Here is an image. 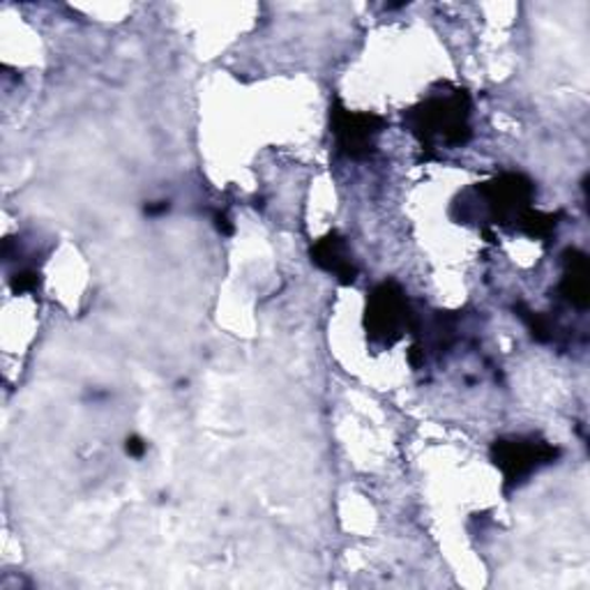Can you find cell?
Segmentation results:
<instances>
[{
	"label": "cell",
	"instance_id": "12",
	"mask_svg": "<svg viewBox=\"0 0 590 590\" xmlns=\"http://www.w3.org/2000/svg\"><path fill=\"white\" fill-rule=\"evenodd\" d=\"M146 450H148V443H146L141 437H130V439L126 441V452H128L130 457H134V459H141V457L146 454Z\"/></svg>",
	"mask_w": 590,
	"mask_h": 590
},
{
	"label": "cell",
	"instance_id": "5",
	"mask_svg": "<svg viewBox=\"0 0 590 590\" xmlns=\"http://www.w3.org/2000/svg\"><path fill=\"white\" fill-rule=\"evenodd\" d=\"M330 128L337 152L347 160H369L379 148V139L386 132V118L369 111H349L341 102L332 104Z\"/></svg>",
	"mask_w": 590,
	"mask_h": 590
},
{
	"label": "cell",
	"instance_id": "3",
	"mask_svg": "<svg viewBox=\"0 0 590 590\" xmlns=\"http://www.w3.org/2000/svg\"><path fill=\"white\" fill-rule=\"evenodd\" d=\"M418 323L407 291L394 279L371 289L364 307V332L371 347L390 349L407 334H416Z\"/></svg>",
	"mask_w": 590,
	"mask_h": 590
},
{
	"label": "cell",
	"instance_id": "1",
	"mask_svg": "<svg viewBox=\"0 0 590 590\" xmlns=\"http://www.w3.org/2000/svg\"><path fill=\"white\" fill-rule=\"evenodd\" d=\"M538 190L536 182L523 173H501L487 182L463 190L450 208V217L457 224H496L517 227L521 214L533 208Z\"/></svg>",
	"mask_w": 590,
	"mask_h": 590
},
{
	"label": "cell",
	"instance_id": "9",
	"mask_svg": "<svg viewBox=\"0 0 590 590\" xmlns=\"http://www.w3.org/2000/svg\"><path fill=\"white\" fill-rule=\"evenodd\" d=\"M514 312L519 314V319L526 323L528 332H531V337L536 341H540V344H547V341H551L556 337V323L540 314V312H533V309H528L526 304H514Z\"/></svg>",
	"mask_w": 590,
	"mask_h": 590
},
{
	"label": "cell",
	"instance_id": "7",
	"mask_svg": "<svg viewBox=\"0 0 590 590\" xmlns=\"http://www.w3.org/2000/svg\"><path fill=\"white\" fill-rule=\"evenodd\" d=\"M563 277L558 282V296H561L568 304H572L579 312H586L588 309V257L577 250V247H570V250L563 252Z\"/></svg>",
	"mask_w": 590,
	"mask_h": 590
},
{
	"label": "cell",
	"instance_id": "13",
	"mask_svg": "<svg viewBox=\"0 0 590 590\" xmlns=\"http://www.w3.org/2000/svg\"><path fill=\"white\" fill-rule=\"evenodd\" d=\"M167 210H169V201H160L158 206H154V203H148V206H146V214H150V217L162 214V212H167Z\"/></svg>",
	"mask_w": 590,
	"mask_h": 590
},
{
	"label": "cell",
	"instance_id": "2",
	"mask_svg": "<svg viewBox=\"0 0 590 590\" xmlns=\"http://www.w3.org/2000/svg\"><path fill=\"white\" fill-rule=\"evenodd\" d=\"M471 96L461 88L433 92L424 102L403 113V126L422 148H461L471 141Z\"/></svg>",
	"mask_w": 590,
	"mask_h": 590
},
{
	"label": "cell",
	"instance_id": "11",
	"mask_svg": "<svg viewBox=\"0 0 590 590\" xmlns=\"http://www.w3.org/2000/svg\"><path fill=\"white\" fill-rule=\"evenodd\" d=\"M212 220H214V229L217 231H220L222 236H233V224H231V220H229V214L224 212V210H217L214 214H212Z\"/></svg>",
	"mask_w": 590,
	"mask_h": 590
},
{
	"label": "cell",
	"instance_id": "10",
	"mask_svg": "<svg viewBox=\"0 0 590 590\" xmlns=\"http://www.w3.org/2000/svg\"><path fill=\"white\" fill-rule=\"evenodd\" d=\"M40 282H42L40 272L26 268V270H19L14 277H10V289L17 296H21V293H33V291H38Z\"/></svg>",
	"mask_w": 590,
	"mask_h": 590
},
{
	"label": "cell",
	"instance_id": "6",
	"mask_svg": "<svg viewBox=\"0 0 590 590\" xmlns=\"http://www.w3.org/2000/svg\"><path fill=\"white\" fill-rule=\"evenodd\" d=\"M309 259H312L317 268L332 274L339 284L344 287L356 284L360 270L353 261L349 240L344 236H339L337 231H330L328 236L319 238L312 244V250H309Z\"/></svg>",
	"mask_w": 590,
	"mask_h": 590
},
{
	"label": "cell",
	"instance_id": "4",
	"mask_svg": "<svg viewBox=\"0 0 590 590\" xmlns=\"http://www.w3.org/2000/svg\"><path fill=\"white\" fill-rule=\"evenodd\" d=\"M489 457L503 473L506 491H510L538 473L542 466L553 463L561 457V448L536 437H508L491 443Z\"/></svg>",
	"mask_w": 590,
	"mask_h": 590
},
{
	"label": "cell",
	"instance_id": "8",
	"mask_svg": "<svg viewBox=\"0 0 590 590\" xmlns=\"http://www.w3.org/2000/svg\"><path fill=\"white\" fill-rule=\"evenodd\" d=\"M561 217H563L561 212H542L536 208H528L514 229H519L523 236L533 240H549L556 233L558 224H561Z\"/></svg>",
	"mask_w": 590,
	"mask_h": 590
}]
</instances>
